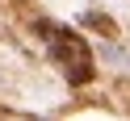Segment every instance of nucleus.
<instances>
[{"mask_svg": "<svg viewBox=\"0 0 130 121\" xmlns=\"http://www.w3.org/2000/svg\"><path fill=\"white\" fill-rule=\"evenodd\" d=\"M51 59H55V67L63 71V79H67L71 88H84V84H92V75H96V59H92V50H88V42H84V34H76V29H67V25H55V34H51Z\"/></svg>", "mask_w": 130, "mask_h": 121, "instance_id": "f257e3e1", "label": "nucleus"}, {"mask_svg": "<svg viewBox=\"0 0 130 121\" xmlns=\"http://www.w3.org/2000/svg\"><path fill=\"white\" fill-rule=\"evenodd\" d=\"M80 25H84V29H96V34H101V38H109V42L118 38V21H113L109 13H101V9L80 13Z\"/></svg>", "mask_w": 130, "mask_h": 121, "instance_id": "f03ea898", "label": "nucleus"}, {"mask_svg": "<svg viewBox=\"0 0 130 121\" xmlns=\"http://www.w3.org/2000/svg\"><path fill=\"white\" fill-rule=\"evenodd\" d=\"M0 121H34V117H25V113H9V109H0Z\"/></svg>", "mask_w": 130, "mask_h": 121, "instance_id": "7ed1b4c3", "label": "nucleus"}]
</instances>
